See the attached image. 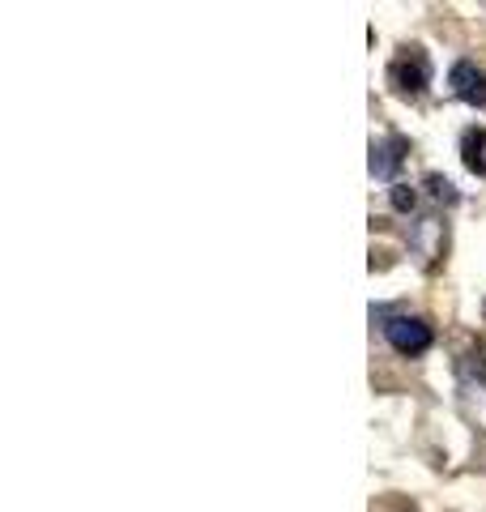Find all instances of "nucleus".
<instances>
[{
    "label": "nucleus",
    "instance_id": "nucleus-1",
    "mask_svg": "<svg viewBox=\"0 0 486 512\" xmlns=\"http://www.w3.org/2000/svg\"><path fill=\"white\" fill-rule=\"evenodd\" d=\"M380 320H384V342L397 350L401 359H418V355H427L431 350V342H435V333H431V325L423 316H384L380 312Z\"/></svg>",
    "mask_w": 486,
    "mask_h": 512
},
{
    "label": "nucleus",
    "instance_id": "nucleus-2",
    "mask_svg": "<svg viewBox=\"0 0 486 512\" xmlns=\"http://www.w3.org/2000/svg\"><path fill=\"white\" fill-rule=\"evenodd\" d=\"M388 86L405 99H418V94H427L431 86V56L423 47H405V52L388 64Z\"/></svg>",
    "mask_w": 486,
    "mask_h": 512
},
{
    "label": "nucleus",
    "instance_id": "nucleus-3",
    "mask_svg": "<svg viewBox=\"0 0 486 512\" xmlns=\"http://www.w3.org/2000/svg\"><path fill=\"white\" fill-rule=\"evenodd\" d=\"M444 244H448V231H444V222L435 218V214L418 218L414 227H410V252H414V261L423 265V269H435V265H440Z\"/></svg>",
    "mask_w": 486,
    "mask_h": 512
},
{
    "label": "nucleus",
    "instance_id": "nucleus-4",
    "mask_svg": "<svg viewBox=\"0 0 486 512\" xmlns=\"http://www.w3.org/2000/svg\"><path fill=\"white\" fill-rule=\"evenodd\" d=\"M405 154H410V141L397 137V133L371 141V180H397Z\"/></svg>",
    "mask_w": 486,
    "mask_h": 512
},
{
    "label": "nucleus",
    "instance_id": "nucleus-5",
    "mask_svg": "<svg viewBox=\"0 0 486 512\" xmlns=\"http://www.w3.org/2000/svg\"><path fill=\"white\" fill-rule=\"evenodd\" d=\"M448 86H452V94H457L461 103H469V107H486V73L478 69L474 60H457V64H452Z\"/></svg>",
    "mask_w": 486,
    "mask_h": 512
},
{
    "label": "nucleus",
    "instance_id": "nucleus-6",
    "mask_svg": "<svg viewBox=\"0 0 486 512\" xmlns=\"http://www.w3.org/2000/svg\"><path fill=\"white\" fill-rule=\"evenodd\" d=\"M461 158L465 167L478 175V180H486V128H465L461 137Z\"/></svg>",
    "mask_w": 486,
    "mask_h": 512
},
{
    "label": "nucleus",
    "instance_id": "nucleus-7",
    "mask_svg": "<svg viewBox=\"0 0 486 512\" xmlns=\"http://www.w3.org/2000/svg\"><path fill=\"white\" fill-rule=\"evenodd\" d=\"M457 380L465 384V389H482L486 384V350H469V355H461L457 359Z\"/></svg>",
    "mask_w": 486,
    "mask_h": 512
},
{
    "label": "nucleus",
    "instance_id": "nucleus-8",
    "mask_svg": "<svg viewBox=\"0 0 486 512\" xmlns=\"http://www.w3.org/2000/svg\"><path fill=\"white\" fill-rule=\"evenodd\" d=\"M423 184H427V197H431L435 205H457V201H461V197H457V188H452V180H444L440 171H431Z\"/></svg>",
    "mask_w": 486,
    "mask_h": 512
},
{
    "label": "nucleus",
    "instance_id": "nucleus-9",
    "mask_svg": "<svg viewBox=\"0 0 486 512\" xmlns=\"http://www.w3.org/2000/svg\"><path fill=\"white\" fill-rule=\"evenodd\" d=\"M388 201H393L397 214H410L418 205V188L414 184H393V188H388Z\"/></svg>",
    "mask_w": 486,
    "mask_h": 512
}]
</instances>
